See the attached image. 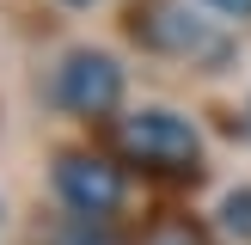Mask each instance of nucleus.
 Here are the masks:
<instances>
[{
    "mask_svg": "<svg viewBox=\"0 0 251 245\" xmlns=\"http://www.w3.org/2000/svg\"><path fill=\"white\" fill-rule=\"evenodd\" d=\"M117 147L147 172H166V178H184V172H202V129L178 110H135V117L117 122Z\"/></svg>",
    "mask_w": 251,
    "mask_h": 245,
    "instance_id": "obj_1",
    "label": "nucleus"
},
{
    "mask_svg": "<svg viewBox=\"0 0 251 245\" xmlns=\"http://www.w3.org/2000/svg\"><path fill=\"white\" fill-rule=\"evenodd\" d=\"M49 92H55V104L74 110V117H110V110L123 104V68L104 49H68L61 68H55V80H49Z\"/></svg>",
    "mask_w": 251,
    "mask_h": 245,
    "instance_id": "obj_2",
    "label": "nucleus"
},
{
    "mask_svg": "<svg viewBox=\"0 0 251 245\" xmlns=\"http://www.w3.org/2000/svg\"><path fill=\"white\" fill-rule=\"evenodd\" d=\"M135 37L153 43V49H166V55H184V61H221L227 55V43H221L190 6H178V0H147V6L135 12Z\"/></svg>",
    "mask_w": 251,
    "mask_h": 245,
    "instance_id": "obj_3",
    "label": "nucleus"
},
{
    "mask_svg": "<svg viewBox=\"0 0 251 245\" xmlns=\"http://www.w3.org/2000/svg\"><path fill=\"white\" fill-rule=\"evenodd\" d=\"M55 196L74 208L80 220H104L123 208V172L98 153H61L55 166Z\"/></svg>",
    "mask_w": 251,
    "mask_h": 245,
    "instance_id": "obj_4",
    "label": "nucleus"
},
{
    "mask_svg": "<svg viewBox=\"0 0 251 245\" xmlns=\"http://www.w3.org/2000/svg\"><path fill=\"white\" fill-rule=\"evenodd\" d=\"M221 227L233 239H251V190H227L221 196Z\"/></svg>",
    "mask_w": 251,
    "mask_h": 245,
    "instance_id": "obj_5",
    "label": "nucleus"
},
{
    "mask_svg": "<svg viewBox=\"0 0 251 245\" xmlns=\"http://www.w3.org/2000/svg\"><path fill=\"white\" fill-rule=\"evenodd\" d=\"M49 245H117V239L104 233V220H80V215H74V220H68V227H61Z\"/></svg>",
    "mask_w": 251,
    "mask_h": 245,
    "instance_id": "obj_6",
    "label": "nucleus"
},
{
    "mask_svg": "<svg viewBox=\"0 0 251 245\" xmlns=\"http://www.w3.org/2000/svg\"><path fill=\"white\" fill-rule=\"evenodd\" d=\"M208 6H221L227 19H251V0H208Z\"/></svg>",
    "mask_w": 251,
    "mask_h": 245,
    "instance_id": "obj_7",
    "label": "nucleus"
},
{
    "mask_svg": "<svg viewBox=\"0 0 251 245\" xmlns=\"http://www.w3.org/2000/svg\"><path fill=\"white\" fill-rule=\"evenodd\" d=\"M68 6H98V0H68Z\"/></svg>",
    "mask_w": 251,
    "mask_h": 245,
    "instance_id": "obj_8",
    "label": "nucleus"
}]
</instances>
